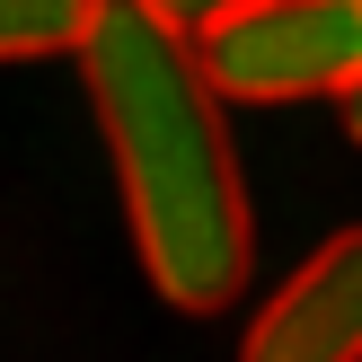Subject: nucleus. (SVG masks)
Instances as JSON below:
<instances>
[{
	"instance_id": "f257e3e1",
	"label": "nucleus",
	"mask_w": 362,
	"mask_h": 362,
	"mask_svg": "<svg viewBox=\"0 0 362 362\" xmlns=\"http://www.w3.org/2000/svg\"><path fill=\"white\" fill-rule=\"evenodd\" d=\"M71 62L98 106L151 292L186 318L230 310L257 265V212H247L221 88L204 80L194 35L151 0H98V27Z\"/></svg>"
},
{
	"instance_id": "20e7f679",
	"label": "nucleus",
	"mask_w": 362,
	"mask_h": 362,
	"mask_svg": "<svg viewBox=\"0 0 362 362\" xmlns=\"http://www.w3.org/2000/svg\"><path fill=\"white\" fill-rule=\"evenodd\" d=\"M88 27H98V0H0V62L80 53Z\"/></svg>"
},
{
	"instance_id": "39448f33",
	"label": "nucleus",
	"mask_w": 362,
	"mask_h": 362,
	"mask_svg": "<svg viewBox=\"0 0 362 362\" xmlns=\"http://www.w3.org/2000/svg\"><path fill=\"white\" fill-rule=\"evenodd\" d=\"M151 9H159V18H177V27H186V35H212V27H221V18H239L247 0H151Z\"/></svg>"
},
{
	"instance_id": "7ed1b4c3",
	"label": "nucleus",
	"mask_w": 362,
	"mask_h": 362,
	"mask_svg": "<svg viewBox=\"0 0 362 362\" xmlns=\"http://www.w3.org/2000/svg\"><path fill=\"white\" fill-rule=\"evenodd\" d=\"M239 362H362V221L274 283L239 336Z\"/></svg>"
},
{
	"instance_id": "423d86ee",
	"label": "nucleus",
	"mask_w": 362,
	"mask_h": 362,
	"mask_svg": "<svg viewBox=\"0 0 362 362\" xmlns=\"http://www.w3.org/2000/svg\"><path fill=\"white\" fill-rule=\"evenodd\" d=\"M336 106H345V133L362 141V80H354V88H345V98H336Z\"/></svg>"
},
{
	"instance_id": "f03ea898",
	"label": "nucleus",
	"mask_w": 362,
	"mask_h": 362,
	"mask_svg": "<svg viewBox=\"0 0 362 362\" xmlns=\"http://www.w3.org/2000/svg\"><path fill=\"white\" fill-rule=\"evenodd\" d=\"M204 80L230 106L345 98L362 80V0H247L212 35H194Z\"/></svg>"
}]
</instances>
